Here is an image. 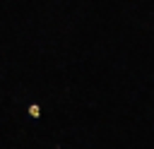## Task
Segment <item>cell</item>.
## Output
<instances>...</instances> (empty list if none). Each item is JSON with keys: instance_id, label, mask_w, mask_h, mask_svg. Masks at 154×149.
<instances>
[{"instance_id": "cell-1", "label": "cell", "mask_w": 154, "mask_h": 149, "mask_svg": "<svg viewBox=\"0 0 154 149\" xmlns=\"http://www.w3.org/2000/svg\"><path fill=\"white\" fill-rule=\"evenodd\" d=\"M29 113H31V115H34V118H36V115H38V113H41V111H38V106H29Z\"/></svg>"}]
</instances>
